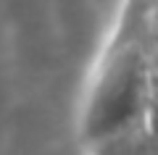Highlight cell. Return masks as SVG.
<instances>
[{
	"mask_svg": "<svg viewBox=\"0 0 158 155\" xmlns=\"http://www.w3.org/2000/svg\"><path fill=\"white\" fill-rule=\"evenodd\" d=\"M153 95V47L111 39L82 116V134L92 150L98 155H150L148 113Z\"/></svg>",
	"mask_w": 158,
	"mask_h": 155,
	"instance_id": "1",
	"label": "cell"
},
{
	"mask_svg": "<svg viewBox=\"0 0 158 155\" xmlns=\"http://www.w3.org/2000/svg\"><path fill=\"white\" fill-rule=\"evenodd\" d=\"M156 34H158V0H124L116 32L111 39L148 45L156 53Z\"/></svg>",
	"mask_w": 158,
	"mask_h": 155,
	"instance_id": "2",
	"label": "cell"
},
{
	"mask_svg": "<svg viewBox=\"0 0 158 155\" xmlns=\"http://www.w3.org/2000/svg\"><path fill=\"white\" fill-rule=\"evenodd\" d=\"M148 147H150V155H158V87L148 113Z\"/></svg>",
	"mask_w": 158,
	"mask_h": 155,
	"instance_id": "3",
	"label": "cell"
},
{
	"mask_svg": "<svg viewBox=\"0 0 158 155\" xmlns=\"http://www.w3.org/2000/svg\"><path fill=\"white\" fill-rule=\"evenodd\" d=\"M153 63H156V87H158V34H156V53H153Z\"/></svg>",
	"mask_w": 158,
	"mask_h": 155,
	"instance_id": "4",
	"label": "cell"
}]
</instances>
